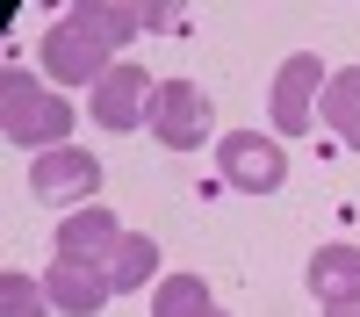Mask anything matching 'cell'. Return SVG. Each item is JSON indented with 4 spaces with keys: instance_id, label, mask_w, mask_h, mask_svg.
Segmentation results:
<instances>
[{
    "instance_id": "cell-7",
    "label": "cell",
    "mask_w": 360,
    "mask_h": 317,
    "mask_svg": "<svg viewBox=\"0 0 360 317\" xmlns=\"http://www.w3.org/2000/svg\"><path fill=\"white\" fill-rule=\"evenodd\" d=\"M332 65H317V51H295L288 65L274 72V130H310V108L324 94Z\"/></svg>"
},
{
    "instance_id": "cell-8",
    "label": "cell",
    "mask_w": 360,
    "mask_h": 317,
    "mask_svg": "<svg viewBox=\"0 0 360 317\" xmlns=\"http://www.w3.org/2000/svg\"><path fill=\"white\" fill-rule=\"evenodd\" d=\"M123 245V224H115L108 209H94V202H86L79 216H65L58 224V259H65V267H108V252Z\"/></svg>"
},
{
    "instance_id": "cell-15",
    "label": "cell",
    "mask_w": 360,
    "mask_h": 317,
    "mask_svg": "<svg viewBox=\"0 0 360 317\" xmlns=\"http://www.w3.org/2000/svg\"><path fill=\"white\" fill-rule=\"evenodd\" d=\"M0 317H51L44 281H29V274H0Z\"/></svg>"
},
{
    "instance_id": "cell-10",
    "label": "cell",
    "mask_w": 360,
    "mask_h": 317,
    "mask_svg": "<svg viewBox=\"0 0 360 317\" xmlns=\"http://www.w3.org/2000/svg\"><path fill=\"white\" fill-rule=\"evenodd\" d=\"M44 296L51 310H72V317H94L108 303V281L94 267H65V259H51V274H44Z\"/></svg>"
},
{
    "instance_id": "cell-9",
    "label": "cell",
    "mask_w": 360,
    "mask_h": 317,
    "mask_svg": "<svg viewBox=\"0 0 360 317\" xmlns=\"http://www.w3.org/2000/svg\"><path fill=\"white\" fill-rule=\"evenodd\" d=\"M310 288H317L324 310H332V303H360V245H317Z\"/></svg>"
},
{
    "instance_id": "cell-4",
    "label": "cell",
    "mask_w": 360,
    "mask_h": 317,
    "mask_svg": "<svg viewBox=\"0 0 360 317\" xmlns=\"http://www.w3.org/2000/svg\"><path fill=\"white\" fill-rule=\"evenodd\" d=\"M217 166H224V181L231 188H245V195H274L288 181V152L266 130H231L217 144Z\"/></svg>"
},
{
    "instance_id": "cell-3",
    "label": "cell",
    "mask_w": 360,
    "mask_h": 317,
    "mask_svg": "<svg viewBox=\"0 0 360 317\" xmlns=\"http://www.w3.org/2000/svg\"><path fill=\"white\" fill-rule=\"evenodd\" d=\"M144 130H152L166 152H195V144L209 137V94L195 79H159L152 94V115H144Z\"/></svg>"
},
{
    "instance_id": "cell-12",
    "label": "cell",
    "mask_w": 360,
    "mask_h": 317,
    "mask_svg": "<svg viewBox=\"0 0 360 317\" xmlns=\"http://www.w3.org/2000/svg\"><path fill=\"white\" fill-rule=\"evenodd\" d=\"M86 37H101L108 51L115 44H130L137 29H152V8H130V0H86V8H72Z\"/></svg>"
},
{
    "instance_id": "cell-16",
    "label": "cell",
    "mask_w": 360,
    "mask_h": 317,
    "mask_svg": "<svg viewBox=\"0 0 360 317\" xmlns=\"http://www.w3.org/2000/svg\"><path fill=\"white\" fill-rule=\"evenodd\" d=\"M324 317H360V303H332V310H324Z\"/></svg>"
},
{
    "instance_id": "cell-11",
    "label": "cell",
    "mask_w": 360,
    "mask_h": 317,
    "mask_svg": "<svg viewBox=\"0 0 360 317\" xmlns=\"http://www.w3.org/2000/svg\"><path fill=\"white\" fill-rule=\"evenodd\" d=\"M159 274V238H144V231H123V245L108 252V267H101V281H108V296H130V288H144Z\"/></svg>"
},
{
    "instance_id": "cell-5",
    "label": "cell",
    "mask_w": 360,
    "mask_h": 317,
    "mask_svg": "<svg viewBox=\"0 0 360 317\" xmlns=\"http://www.w3.org/2000/svg\"><path fill=\"white\" fill-rule=\"evenodd\" d=\"M152 94H159V86L144 79V65H108V79L86 94V108H94V123H101V130H144Z\"/></svg>"
},
{
    "instance_id": "cell-14",
    "label": "cell",
    "mask_w": 360,
    "mask_h": 317,
    "mask_svg": "<svg viewBox=\"0 0 360 317\" xmlns=\"http://www.w3.org/2000/svg\"><path fill=\"white\" fill-rule=\"evenodd\" d=\"M152 317H224L209 303V281L202 274H166L159 296H152Z\"/></svg>"
},
{
    "instance_id": "cell-1",
    "label": "cell",
    "mask_w": 360,
    "mask_h": 317,
    "mask_svg": "<svg viewBox=\"0 0 360 317\" xmlns=\"http://www.w3.org/2000/svg\"><path fill=\"white\" fill-rule=\"evenodd\" d=\"M72 130V101L51 94V86H37L22 65L0 72V137L22 144V152H58Z\"/></svg>"
},
{
    "instance_id": "cell-2",
    "label": "cell",
    "mask_w": 360,
    "mask_h": 317,
    "mask_svg": "<svg viewBox=\"0 0 360 317\" xmlns=\"http://www.w3.org/2000/svg\"><path fill=\"white\" fill-rule=\"evenodd\" d=\"M37 65H44V79H58V86H86V94H94V86L108 79L115 58H108L101 37H86V29H79V15H65V22H51V29H44Z\"/></svg>"
},
{
    "instance_id": "cell-13",
    "label": "cell",
    "mask_w": 360,
    "mask_h": 317,
    "mask_svg": "<svg viewBox=\"0 0 360 317\" xmlns=\"http://www.w3.org/2000/svg\"><path fill=\"white\" fill-rule=\"evenodd\" d=\"M324 123L339 130L346 152H360V72H332L324 79Z\"/></svg>"
},
{
    "instance_id": "cell-6",
    "label": "cell",
    "mask_w": 360,
    "mask_h": 317,
    "mask_svg": "<svg viewBox=\"0 0 360 317\" xmlns=\"http://www.w3.org/2000/svg\"><path fill=\"white\" fill-rule=\"evenodd\" d=\"M29 188H37V202H79V195L101 188V159L79 152V144L37 152V166H29Z\"/></svg>"
}]
</instances>
